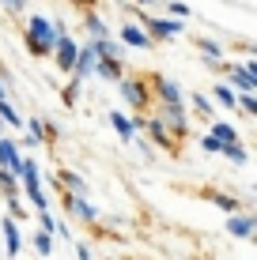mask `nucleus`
Masks as SVG:
<instances>
[{
    "label": "nucleus",
    "instance_id": "obj_1",
    "mask_svg": "<svg viewBox=\"0 0 257 260\" xmlns=\"http://www.w3.org/2000/svg\"><path fill=\"white\" fill-rule=\"evenodd\" d=\"M23 42H26V53L31 57H49L53 42H57V30L46 15H31L26 19V30H23Z\"/></svg>",
    "mask_w": 257,
    "mask_h": 260
},
{
    "label": "nucleus",
    "instance_id": "obj_2",
    "mask_svg": "<svg viewBox=\"0 0 257 260\" xmlns=\"http://www.w3.org/2000/svg\"><path fill=\"white\" fill-rule=\"evenodd\" d=\"M118 87H121V98L132 106V113H148L155 106L152 87H148V76H121Z\"/></svg>",
    "mask_w": 257,
    "mask_h": 260
},
{
    "label": "nucleus",
    "instance_id": "obj_3",
    "mask_svg": "<svg viewBox=\"0 0 257 260\" xmlns=\"http://www.w3.org/2000/svg\"><path fill=\"white\" fill-rule=\"evenodd\" d=\"M136 19L144 23L152 42H166V38H178L182 34V19H170V15H152V12H140L136 8Z\"/></svg>",
    "mask_w": 257,
    "mask_h": 260
},
{
    "label": "nucleus",
    "instance_id": "obj_4",
    "mask_svg": "<svg viewBox=\"0 0 257 260\" xmlns=\"http://www.w3.org/2000/svg\"><path fill=\"white\" fill-rule=\"evenodd\" d=\"M155 117L166 124V132H170L174 140H185V136H189V110H185V102H166V106H159Z\"/></svg>",
    "mask_w": 257,
    "mask_h": 260
},
{
    "label": "nucleus",
    "instance_id": "obj_5",
    "mask_svg": "<svg viewBox=\"0 0 257 260\" xmlns=\"http://www.w3.org/2000/svg\"><path fill=\"white\" fill-rule=\"evenodd\" d=\"M19 181H23L26 200H31L38 211H46V196H42V170H38V162H34V158H23V166H19Z\"/></svg>",
    "mask_w": 257,
    "mask_h": 260
},
{
    "label": "nucleus",
    "instance_id": "obj_6",
    "mask_svg": "<svg viewBox=\"0 0 257 260\" xmlns=\"http://www.w3.org/2000/svg\"><path fill=\"white\" fill-rule=\"evenodd\" d=\"M148 87H152V98H155V106H166V102H182V87L174 83V79H166L163 72H152V76H148Z\"/></svg>",
    "mask_w": 257,
    "mask_h": 260
},
{
    "label": "nucleus",
    "instance_id": "obj_7",
    "mask_svg": "<svg viewBox=\"0 0 257 260\" xmlns=\"http://www.w3.org/2000/svg\"><path fill=\"white\" fill-rule=\"evenodd\" d=\"M227 76H231V87L238 94H257V64H227Z\"/></svg>",
    "mask_w": 257,
    "mask_h": 260
},
{
    "label": "nucleus",
    "instance_id": "obj_8",
    "mask_svg": "<svg viewBox=\"0 0 257 260\" xmlns=\"http://www.w3.org/2000/svg\"><path fill=\"white\" fill-rule=\"evenodd\" d=\"M140 132H148V136H152V143H155V147L170 151V155H174V151H178V140H174L170 132H166V124L159 121L155 113H152V117H144V128H140Z\"/></svg>",
    "mask_w": 257,
    "mask_h": 260
},
{
    "label": "nucleus",
    "instance_id": "obj_9",
    "mask_svg": "<svg viewBox=\"0 0 257 260\" xmlns=\"http://www.w3.org/2000/svg\"><path fill=\"white\" fill-rule=\"evenodd\" d=\"M76 49H79V42L76 38H68V34H57V42H53V60H57V68L61 72H72V60H76Z\"/></svg>",
    "mask_w": 257,
    "mask_h": 260
},
{
    "label": "nucleus",
    "instance_id": "obj_10",
    "mask_svg": "<svg viewBox=\"0 0 257 260\" xmlns=\"http://www.w3.org/2000/svg\"><path fill=\"white\" fill-rule=\"evenodd\" d=\"M227 234L231 238H253L257 234V215H250V211L227 215Z\"/></svg>",
    "mask_w": 257,
    "mask_h": 260
},
{
    "label": "nucleus",
    "instance_id": "obj_11",
    "mask_svg": "<svg viewBox=\"0 0 257 260\" xmlns=\"http://www.w3.org/2000/svg\"><path fill=\"white\" fill-rule=\"evenodd\" d=\"M95 49H91V42H83V46L76 49V60H72V72H68V76L72 79H87V76H95Z\"/></svg>",
    "mask_w": 257,
    "mask_h": 260
},
{
    "label": "nucleus",
    "instance_id": "obj_12",
    "mask_svg": "<svg viewBox=\"0 0 257 260\" xmlns=\"http://www.w3.org/2000/svg\"><path fill=\"white\" fill-rule=\"evenodd\" d=\"M65 211L72 215V219H79V222H95L99 219V211L87 204V196H76V192H65Z\"/></svg>",
    "mask_w": 257,
    "mask_h": 260
},
{
    "label": "nucleus",
    "instance_id": "obj_13",
    "mask_svg": "<svg viewBox=\"0 0 257 260\" xmlns=\"http://www.w3.org/2000/svg\"><path fill=\"white\" fill-rule=\"evenodd\" d=\"M19 166H23V155H19V143L0 136V170H12L15 177H19Z\"/></svg>",
    "mask_w": 257,
    "mask_h": 260
},
{
    "label": "nucleus",
    "instance_id": "obj_14",
    "mask_svg": "<svg viewBox=\"0 0 257 260\" xmlns=\"http://www.w3.org/2000/svg\"><path fill=\"white\" fill-rule=\"evenodd\" d=\"M121 42L132 46V49H152V46H155V42L148 38V30H144V26H136V23H125V26H121Z\"/></svg>",
    "mask_w": 257,
    "mask_h": 260
},
{
    "label": "nucleus",
    "instance_id": "obj_15",
    "mask_svg": "<svg viewBox=\"0 0 257 260\" xmlns=\"http://www.w3.org/2000/svg\"><path fill=\"white\" fill-rule=\"evenodd\" d=\"M0 230H4V241H8V256H19L23 253V234H19V226H15V219L8 215V219H0Z\"/></svg>",
    "mask_w": 257,
    "mask_h": 260
},
{
    "label": "nucleus",
    "instance_id": "obj_16",
    "mask_svg": "<svg viewBox=\"0 0 257 260\" xmlns=\"http://www.w3.org/2000/svg\"><path fill=\"white\" fill-rule=\"evenodd\" d=\"M95 76L118 83V79L125 76V64H121V57H99V60H95Z\"/></svg>",
    "mask_w": 257,
    "mask_h": 260
},
{
    "label": "nucleus",
    "instance_id": "obj_17",
    "mask_svg": "<svg viewBox=\"0 0 257 260\" xmlns=\"http://www.w3.org/2000/svg\"><path fill=\"white\" fill-rule=\"evenodd\" d=\"M83 30L91 34V38H106V34H110V26H106V19L95 12V8H83Z\"/></svg>",
    "mask_w": 257,
    "mask_h": 260
},
{
    "label": "nucleus",
    "instance_id": "obj_18",
    "mask_svg": "<svg viewBox=\"0 0 257 260\" xmlns=\"http://www.w3.org/2000/svg\"><path fill=\"white\" fill-rule=\"evenodd\" d=\"M208 136L223 147V143H235V140H238V128H235V124H227V121H212V132H208Z\"/></svg>",
    "mask_w": 257,
    "mask_h": 260
},
{
    "label": "nucleus",
    "instance_id": "obj_19",
    "mask_svg": "<svg viewBox=\"0 0 257 260\" xmlns=\"http://www.w3.org/2000/svg\"><path fill=\"white\" fill-rule=\"evenodd\" d=\"M0 121H4V124H8V128H15V132H19V128H23V113H19V110H15V106H12V102H8V98H0Z\"/></svg>",
    "mask_w": 257,
    "mask_h": 260
},
{
    "label": "nucleus",
    "instance_id": "obj_20",
    "mask_svg": "<svg viewBox=\"0 0 257 260\" xmlns=\"http://www.w3.org/2000/svg\"><path fill=\"white\" fill-rule=\"evenodd\" d=\"M61 185H65V192H76V196H87V181L72 170H61Z\"/></svg>",
    "mask_w": 257,
    "mask_h": 260
},
{
    "label": "nucleus",
    "instance_id": "obj_21",
    "mask_svg": "<svg viewBox=\"0 0 257 260\" xmlns=\"http://www.w3.org/2000/svg\"><path fill=\"white\" fill-rule=\"evenodd\" d=\"M205 196H208V204H216L223 215H235L238 208H242V204H238L235 196H227V192H205Z\"/></svg>",
    "mask_w": 257,
    "mask_h": 260
},
{
    "label": "nucleus",
    "instance_id": "obj_22",
    "mask_svg": "<svg viewBox=\"0 0 257 260\" xmlns=\"http://www.w3.org/2000/svg\"><path fill=\"white\" fill-rule=\"evenodd\" d=\"M219 155H223L227 158V162H235V166H242L246 162V158H250V155H246V147H242V143H223V147H219Z\"/></svg>",
    "mask_w": 257,
    "mask_h": 260
},
{
    "label": "nucleus",
    "instance_id": "obj_23",
    "mask_svg": "<svg viewBox=\"0 0 257 260\" xmlns=\"http://www.w3.org/2000/svg\"><path fill=\"white\" fill-rule=\"evenodd\" d=\"M212 94H216V102H223L227 110H235V106H238V91L231 83H216V91H212Z\"/></svg>",
    "mask_w": 257,
    "mask_h": 260
},
{
    "label": "nucleus",
    "instance_id": "obj_24",
    "mask_svg": "<svg viewBox=\"0 0 257 260\" xmlns=\"http://www.w3.org/2000/svg\"><path fill=\"white\" fill-rule=\"evenodd\" d=\"M110 124H113V128H118V136L125 140V143L132 140V121L125 117V113H118V110H113V113H110Z\"/></svg>",
    "mask_w": 257,
    "mask_h": 260
},
{
    "label": "nucleus",
    "instance_id": "obj_25",
    "mask_svg": "<svg viewBox=\"0 0 257 260\" xmlns=\"http://www.w3.org/2000/svg\"><path fill=\"white\" fill-rule=\"evenodd\" d=\"M193 42H197V49L205 53L208 60H219V57H223V46H219L216 38H193Z\"/></svg>",
    "mask_w": 257,
    "mask_h": 260
},
{
    "label": "nucleus",
    "instance_id": "obj_26",
    "mask_svg": "<svg viewBox=\"0 0 257 260\" xmlns=\"http://www.w3.org/2000/svg\"><path fill=\"white\" fill-rule=\"evenodd\" d=\"M34 249H38V253L49 260V253H53V234H49V230L38 226V234H34Z\"/></svg>",
    "mask_w": 257,
    "mask_h": 260
},
{
    "label": "nucleus",
    "instance_id": "obj_27",
    "mask_svg": "<svg viewBox=\"0 0 257 260\" xmlns=\"http://www.w3.org/2000/svg\"><path fill=\"white\" fill-rule=\"evenodd\" d=\"M189 106H193V113H197V117L212 121V102H208L205 94H193V98H189Z\"/></svg>",
    "mask_w": 257,
    "mask_h": 260
},
{
    "label": "nucleus",
    "instance_id": "obj_28",
    "mask_svg": "<svg viewBox=\"0 0 257 260\" xmlns=\"http://www.w3.org/2000/svg\"><path fill=\"white\" fill-rule=\"evenodd\" d=\"M0 189H4V196H15L19 192V177L12 170H0Z\"/></svg>",
    "mask_w": 257,
    "mask_h": 260
},
{
    "label": "nucleus",
    "instance_id": "obj_29",
    "mask_svg": "<svg viewBox=\"0 0 257 260\" xmlns=\"http://www.w3.org/2000/svg\"><path fill=\"white\" fill-rule=\"evenodd\" d=\"M76 98H79V79H68L65 91H61V102H65V106H76Z\"/></svg>",
    "mask_w": 257,
    "mask_h": 260
},
{
    "label": "nucleus",
    "instance_id": "obj_30",
    "mask_svg": "<svg viewBox=\"0 0 257 260\" xmlns=\"http://www.w3.org/2000/svg\"><path fill=\"white\" fill-rule=\"evenodd\" d=\"M166 15H170V19H185V15H189V8H185L182 0H166Z\"/></svg>",
    "mask_w": 257,
    "mask_h": 260
},
{
    "label": "nucleus",
    "instance_id": "obj_31",
    "mask_svg": "<svg viewBox=\"0 0 257 260\" xmlns=\"http://www.w3.org/2000/svg\"><path fill=\"white\" fill-rule=\"evenodd\" d=\"M238 106H242V113L257 117V94H238Z\"/></svg>",
    "mask_w": 257,
    "mask_h": 260
},
{
    "label": "nucleus",
    "instance_id": "obj_32",
    "mask_svg": "<svg viewBox=\"0 0 257 260\" xmlns=\"http://www.w3.org/2000/svg\"><path fill=\"white\" fill-rule=\"evenodd\" d=\"M8 215H12V219H23V215H26V211H23V204L15 200V196H8Z\"/></svg>",
    "mask_w": 257,
    "mask_h": 260
},
{
    "label": "nucleus",
    "instance_id": "obj_33",
    "mask_svg": "<svg viewBox=\"0 0 257 260\" xmlns=\"http://www.w3.org/2000/svg\"><path fill=\"white\" fill-rule=\"evenodd\" d=\"M0 4L8 8L12 15H19V12H26V0H0Z\"/></svg>",
    "mask_w": 257,
    "mask_h": 260
},
{
    "label": "nucleus",
    "instance_id": "obj_34",
    "mask_svg": "<svg viewBox=\"0 0 257 260\" xmlns=\"http://www.w3.org/2000/svg\"><path fill=\"white\" fill-rule=\"evenodd\" d=\"M201 147H205V151H212V155H219V143L212 140V136H205V140H201Z\"/></svg>",
    "mask_w": 257,
    "mask_h": 260
},
{
    "label": "nucleus",
    "instance_id": "obj_35",
    "mask_svg": "<svg viewBox=\"0 0 257 260\" xmlns=\"http://www.w3.org/2000/svg\"><path fill=\"white\" fill-rule=\"evenodd\" d=\"M76 256H79V260H91V249H87V245H76Z\"/></svg>",
    "mask_w": 257,
    "mask_h": 260
},
{
    "label": "nucleus",
    "instance_id": "obj_36",
    "mask_svg": "<svg viewBox=\"0 0 257 260\" xmlns=\"http://www.w3.org/2000/svg\"><path fill=\"white\" fill-rule=\"evenodd\" d=\"M72 4H79V8H95V0H72Z\"/></svg>",
    "mask_w": 257,
    "mask_h": 260
},
{
    "label": "nucleus",
    "instance_id": "obj_37",
    "mask_svg": "<svg viewBox=\"0 0 257 260\" xmlns=\"http://www.w3.org/2000/svg\"><path fill=\"white\" fill-rule=\"evenodd\" d=\"M132 4H140V8H144V4H155V0H132Z\"/></svg>",
    "mask_w": 257,
    "mask_h": 260
},
{
    "label": "nucleus",
    "instance_id": "obj_38",
    "mask_svg": "<svg viewBox=\"0 0 257 260\" xmlns=\"http://www.w3.org/2000/svg\"><path fill=\"white\" fill-rule=\"evenodd\" d=\"M0 98H8V91H4V79H0Z\"/></svg>",
    "mask_w": 257,
    "mask_h": 260
}]
</instances>
